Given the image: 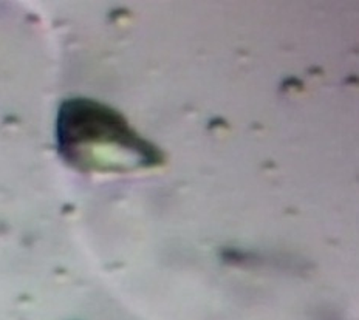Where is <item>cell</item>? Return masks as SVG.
Listing matches in <instances>:
<instances>
[{
  "label": "cell",
  "mask_w": 359,
  "mask_h": 320,
  "mask_svg": "<svg viewBox=\"0 0 359 320\" xmlns=\"http://www.w3.org/2000/svg\"><path fill=\"white\" fill-rule=\"evenodd\" d=\"M59 139L69 158L98 170L155 167L163 152L135 132L118 110L101 102L78 99L65 104L59 121Z\"/></svg>",
  "instance_id": "6da1fadb"
}]
</instances>
